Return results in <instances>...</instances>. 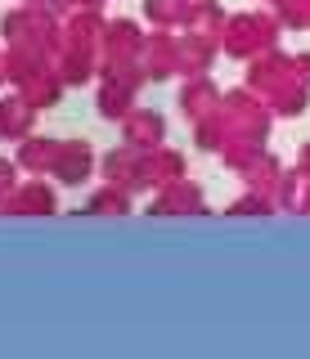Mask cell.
Masks as SVG:
<instances>
[]
</instances>
